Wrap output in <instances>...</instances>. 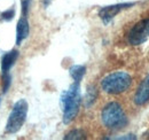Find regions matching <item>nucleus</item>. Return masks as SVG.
<instances>
[{
  "mask_svg": "<svg viewBox=\"0 0 149 140\" xmlns=\"http://www.w3.org/2000/svg\"><path fill=\"white\" fill-rule=\"evenodd\" d=\"M61 104L63 108V123L69 124L74 121L79 111L80 106V86L78 82H74L61 97Z\"/></svg>",
  "mask_w": 149,
  "mask_h": 140,
  "instance_id": "nucleus-1",
  "label": "nucleus"
},
{
  "mask_svg": "<svg viewBox=\"0 0 149 140\" xmlns=\"http://www.w3.org/2000/svg\"><path fill=\"white\" fill-rule=\"evenodd\" d=\"M101 120L106 127L111 130L123 129L127 124V117L122 106L117 102H110L104 106L101 113Z\"/></svg>",
  "mask_w": 149,
  "mask_h": 140,
  "instance_id": "nucleus-2",
  "label": "nucleus"
},
{
  "mask_svg": "<svg viewBox=\"0 0 149 140\" xmlns=\"http://www.w3.org/2000/svg\"><path fill=\"white\" fill-rule=\"evenodd\" d=\"M132 78L127 72L116 71L106 76L101 82L102 90L108 94H120L130 88Z\"/></svg>",
  "mask_w": 149,
  "mask_h": 140,
  "instance_id": "nucleus-3",
  "label": "nucleus"
},
{
  "mask_svg": "<svg viewBox=\"0 0 149 140\" xmlns=\"http://www.w3.org/2000/svg\"><path fill=\"white\" fill-rule=\"evenodd\" d=\"M28 115V102L24 99L19 100L12 109L6 125V133H16L26 120Z\"/></svg>",
  "mask_w": 149,
  "mask_h": 140,
  "instance_id": "nucleus-4",
  "label": "nucleus"
},
{
  "mask_svg": "<svg viewBox=\"0 0 149 140\" xmlns=\"http://www.w3.org/2000/svg\"><path fill=\"white\" fill-rule=\"evenodd\" d=\"M129 43L132 46H139L149 39V18L138 22L129 32Z\"/></svg>",
  "mask_w": 149,
  "mask_h": 140,
  "instance_id": "nucleus-5",
  "label": "nucleus"
},
{
  "mask_svg": "<svg viewBox=\"0 0 149 140\" xmlns=\"http://www.w3.org/2000/svg\"><path fill=\"white\" fill-rule=\"evenodd\" d=\"M133 4H118V5H112V6H107L100 9L99 16L103 21L104 24H108L112 18H115L119 12H122L125 8L131 7Z\"/></svg>",
  "mask_w": 149,
  "mask_h": 140,
  "instance_id": "nucleus-6",
  "label": "nucleus"
},
{
  "mask_svg": "<svg viewBox=\"0 0 149 140\" xmlns=\"http://www.w3.org/2000/svg\"><path fill=\"white\" fill-rule=\"evenodd\" d=\"M149 101V75L141 82L140 86L138 88L135 95H134V102L135 105L142 106Z\"/></svg>",
  "mask_w": 149,
  "mask_h": 140,
  "instance_id": "nucleus-7",
  "label": "nucleus"
},
{
  "mask_svg": "<svg viewBox=\"0 0 149 140\" xmlns=\"http://www.w3.org/2000/svg\"><path fill=\"white\" fill-rule=\"evenodd\" d=\"M29 22L25 16H23L22 18H19V23H17V28H16V44L21 45L22 41L29 36Z\"/></svg>",
  "mask_w": 149,
  "mask_h": 140,
  "instance_id": "nucleus-8",
  "label": "nucleus"
},
{
  "mask_svg": "<svg viewBox=\"0 0 149 140\" xmlns=\"http://www.w3.org/2000/svg\"><path fill=\"white\" fill-rule=\"evenodd\" d=\"M17 57H19V52L16 50H13L10 52L6 53L5 55H2V57H1V70H2V74H6V72L9 71V69L12 68V66L17 60Z\"/></svg>",
  "mask_w": 149,
  "mask_h": 140,
  "instance_id": "nucleus-9",
  "label": "nucleus"
},
{
  "mask_svg": "<svg viewBox=\"0 0 149 140\" xmlns=\"http://www.w3.org/2000/svg\"><path fill=\"white\" fill-rule=\"evenodd\" d=\"M69 71H70V76L74 78V82L79 83L81 80V78L84 77V75H85L86 68L84 66H72Z\"/></svg>",
  "mask_w": 149,
  "mask_h": 140,
  "instance_id": "nucleus-10",
  "label": "nucleus"
},
{
  "mask_svg": "<svg viewBox=\"0 0 149 140\" xmlns=\"http://www.w3.org/2000/svg\"><path fill=\"white\" fill-rule=\"evenodd\" d=\"M64 139H77V140H80V139H86V133L83 131V130H79V129H76V130H72L70 131L65 137Z\"/></svg>",
  "mask_w": 149,
  "mask_h": 140,
  "instance_id": "nucleus-11",
  "label": "nucleus"
},
{
  "mask_svg": "<svg viewBox=\"0 0 149 140\" xmlns=\"http://www.w3.org/2000/svg\"><path fill=\"white\" fill-rule=\"evenodd\" d=\"M10 83H12V77H10V75H9L8 72L3 74V76H2V92H3V93H6V92L8 91V88L10 86Z\"/></svg>",
  "mask_w": 149,
  "mask_h": 140,
  "instance_id": "nucleus-12",
  "label": "nucleus"
},
{
  "mask_svg": "<svg viewBox=\"0 0 149 140\" xmlns=\"http://www.w3.org/2000/svg\"><path fill=\"white\" fill-rule=\"evenodd\" d=\"M95 97H96V91L94 88H88L87 91V95H86V106H91L95 101Z\"/></svg>",
  "mask_w": 149,
  "mask_h": 140,
  "instance_id": "nucleus-13",
  "label": "nucleus"
},
{
  "mask_svg": "<svg viewBox=\"0 0 149 140\" xmlns=\"http://www.w3.org/2000/svg\"><path fill=\"white\" fill-rule=\"evenodd\" d=\"M14 14H15V10L13 8L6 10V12H2L1 13V18L5 20V21H10L12 18H14Z\"/></svg>",
  "mask_w": 149,
  "mask_h": 140,
  "instance_id": "nucleus-14",
  "label": "nucleus"
},
{
  "mask_svg": "<svg viewBox=\"0 0 149 140\" xmlns=\"http://www.w3.org/2000/svg\"><path fill=\"white\" fill-rule=\"evenodd\" d=\"M29 4H30V0H24L22 2V9H23V16L26 18V14H28V10H29Z\"/></svg>",
  "mask_w": 149,
  "mask_h": 140,
  "instance_id": "nucleus-15",
  "label": "nucleus"
}]
</instances>
